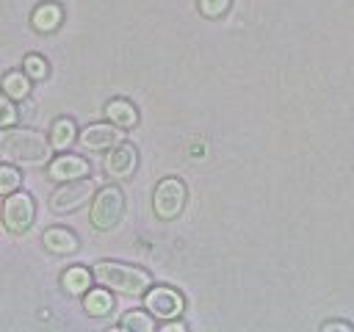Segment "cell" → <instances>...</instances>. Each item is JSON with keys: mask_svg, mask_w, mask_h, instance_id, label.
Here are the masks:
<instances>
[{"mask_svg": "<svg viewBox=\"0 0 354 332\" xmlns=\"http://www.w3.org/2000/svg\"><path fill=\"white\" fill-rule=\"evenodd\" d=\"M50 138L30 127H3L0 133V158L14 166H41L50 160Z\"/></svg>", "mask_w": 354, "mask_h": 332, "instance_id": "1", "label": "cell"}, {"mask_svg": "<svg viewBox=\"0 0 354 332\" xmlns=\"http://www.w3.org/2000/svg\"><path fill=\"white\" fill-rule=\"evenodd\" d=\"M91 277L102 288L124 293V296H144L147 288L152 285L149 271H144L138 266H130V263H119V260H100V263H94Z\"/></svg>", "mask_w": 354, "mask_h": 332, "instance_id": "2", "label": "cell"}, {"mask_svg": "<svg viewBox=\"0 0 354 332\" xmlns=\"http://www.w3.org/2000/svg\"><path fill=\"white\" fill-rule=\"evenodd\" d=\"M91 227L94 230H116L124 219V194L119 185H102L100 191H94L91 196Z\"/></svg>", "mask_w": 354, "mask_h": 332, "instance_id": "3", "label": "cell"}, {"mask_svg": "<svg viewBox=\"0 0 354 332\" xmlns=\"http://www.w3.org/2000/svg\"><path fill=\"white\" fill-rule=\"evenodd\" d=\"M188 199V188L180 177H163L152 191V210L160 221H174Z\"/></svg>", "mask_w": 354, "mask_h": 332, "instance_id": "4", "label": "cell"}, {"mask_svg": "<svg viewBox=\"0 0 354 332\" xmlns=\"http://www.w3.org/2000/svg\"><path fill=\"white\" fill-rule=\"evenodd\" d=\"M33 219H36V202H33V196L28 194V191H11V194H6V202H3V227L8 230V232H14V235H22V232H28L30 230V224H33Z\"/></svg>", "mask_w": 354, "mask_h": 332, "instance_id": "5", "label": "cell"}, {"mask_svg": "<svg viewBox=\"0 0 354 332\" xmlns=\"http://www.w3.org/2000/svg\"><path fill=\"white\" fill-rule=\"evenodd\" d=\"M97 185L94 180L86 174V177H75V180H64L53 194H50V208L55 213H72L77 208H83L91 196H94Z\"/></svg>", "mask_w": 354, "mask_h": 332, "instance_id": "6", "label": "cell"}, {"mask_svg": "<svg viewBox=\"0 0 354 332\" xmlns=\"http://www.w3.org/2000/svg\"><path fill=\"white\" fill-rule=\"evenodd\" d=\"M144 307L158 321H166V318H177L183 313L185 299H183V293H177L169 285H155V288L149 285L147 293H144Z\"/></svg>", "mask_w": 354, "mask_h": 332, "instance_id": "7", "label": "cell"}, {"mask_svg": "<svg viewBox=\"0 0 354 332\" xmlns=\"http://www.w3.org/2000/svg\"><path fill=\"white\" fill-rule=\"evenodd\" d=\"M77 141L83 144V149H94V152H108L111 147H116L119 141H124L122 127L111 124V122H97L88 124L77 133Z\"/></svg>", "mask_w": 354, "mask_h": 332, "instance_id": "8", "label": "cell"}, {"mask_svg": "<svg viewBox=\"0 0 354 332\" xmlns=\"http://www.w3.org/2000/svg\"><path fill=\"white\" fill-rule=\"evenodd\" d=\"M138 166V149L127 141H119L116 147L108 149L105 160H102V169L108 177H116V180H127Z\"/></svg>", "mask_w": 354, "mask_h": 332, "instance_id": "9", "label": "cell"}, {"mask_svg": "<svg viewBox=\"0 0 354 332\" xmlns=\"http://www.w3.org/2000/svg\"><path fill=\"white\" fill-rule=\"evenodd\" d=\"M88 160L86 158H80V155H58V158H53L50 160V169H47V174L53 177V180H75V177H86L88 174Z\"/></svg>", "mask_w": 354, "mask_h": 332, "instance_id": "10", "label": "cell"}, {"mask_svg": "<svg viewBox=\"0 0 354 332\" xmlns=\"http://www.w3.org/2000/svg\"><path fill=\"white\" fill-rule=\"evenodd\" d=\"M41 243H44V249L47 252H53V255H72V252H77V235L72 232V230H66V227H47L44 232H41Z\"/></svg>", "mask_w": 354, "mask_h": 332, "instance_id": "11", "label": "cell"}, {"mask_svg": "<svg viewBox=\"0 0 354 332\" xmlns=\"http://www.w3.org/2000/svg\"><path fill=\"white\" fill-rule=\"evenodd\" d=\"M61 22H64V8H61L58 3H53V0L36 6L33 14H30V25H33L39 33H53V30L61 28Z\"/></svg>", "mask_w": 354, "mask_h": 332, "instance_id": "12", "label": "cell"}, {"mask_svg": "<svg viewBox=\"0 0 354 332\" xmlns=\"http://www.w3.org/2000/svg\"><path fill=\"white\" fill-rule=\"evenodd\" d=\"M105 116H108L111 124H116V127H122V130L138 124V111H136V105H133L130 100H124V97L111 100V102L105 105Z\"/></svg>", "mask_w": 354, "mask_h": 332, "instance_id": "13", "label": "cell"}, {"mask_svg": "<svg viewBox=\"0 0 354 332\" xmlns=\"http://www.w3.org/2000/svg\"><path fill=\"white\" fill-rule=\"evenodd\" d=\"M91 279L94 277H91V271L86 266H72V268H66L61 274V288L66 293H72V296H83L91 288Z\"/></svg>", "mask_w": 354, "mask_h": 332, "instance_id": "14", "label": "cell"}, {"mask_svg": "<svg viewBox=\"0 0 354 332\" xmlns=\"http://www.w3.org/2000/svg\"><path fill=\"white\" fill-rule=\"evenodd\" d=\"M83 310H86L88 315H97V318L108 315V313L113 310V296H111V290H108V288H88V290L83 293Z\"/></svg>", "mask_w": 354, "mask_h": 332, "instance_id": "15", "label": "cell"}, {"mask_svg": "<svg viewBox=\"0 0 354 332\" xmlns=\"http://www.w3.org/2000/svg\"><path fill=\"white\" fill-rule=\"evenodd\" d=\"M75 138H77V124H75L69 116H61V119L53 122V127H50V144H53L55 149L72 147Z\"/></svg>", "mask_w": 354, "mask_h": 332, "instance_id": "16", "label": "cell"}, {"mask_svg": "<svg viewBox=\"0 0 354 332\" xmlns=\"http://www.w3.org/2000/svg\"><path fill=\"white\" fill-rule=\"evenodd\" d=\"M3 94L8 100H25L30 94V77L25 72H6V77H3Z\"/></svg>", "mask_w": 354, "mask_h": 332, "instance_id": "17", "label": "cell"}, {"mask_svg": "<svg viewBox=\"0 0 354 332\" xmlns=\"http://www.w3.org/2000/svg\"><path fill=\"white\" fill-rule=\"evenodd\" d=\"M119 329H127V332H152L155 329V315H149L147 310H130V313L122 315Z\"/></svg>", "mask_w": 354, "mask_h": 332, "instance_id": "18", "label": "cell"}, {"mask_svg": "<svg viewBox=\"0 0 354 332\" xmlns=\"http://www.w3.org/2000/svg\"><path fill=\"white\" fill-rule=\"evenodd\" d=\"M22 72L30 77V80H44L50 75V64L44 61V55L39 53H28L25 61H22Z\"/></svg>", "mask_w": 354, "mask_h": 332, "instance_id": "19", "label": "cell"}, {"mask_svg": "<svg viewBox=\"0 0 354 332\" xmlns=\"http://www.w3.org/2000/svg\"><path fill=\"white\" fill-rule=\"evenodd\" d=\"M19 183H22L19 169H17L14 163H0V196H6V194H11V191H17V188H19Z\"/></svg>", "mask_w": 354, "mask_h": 332, "instance_id": "20", "label": "cell"}, {"mask_svg": "<svg viewBox=\"0 0 354 332\" xmlns=\"http://www.w3.org/2000/svg\"><path fill=\"white\" fill-rule=\"evenodd\" d=\"M17 122V108H14V100H8L0 89V127H11Z\"/></svg>", "mask_w": 354, "mask_h": 332, "instance_id": "21", "label": "cell"}, {"mask_svg": "<svg viewBox=\"0 0 354 332\" xmlns=\"http://www.w3.org/2000/svg\"><path fill=\"white\" fill-rule=\"evenodd\" d=\"M230 3H232V0H199V11H202L205 17H210V19H216V17L227 14Z\"/></svg>", "mask_w": 354, "mask_h": 332, "instance_id": "22", "label": "cell"}, {"mask_svg": "<svg viewBox=\"0 0 354 332\" xmlns=\"http://www.w3.org/2000/svg\"><path fill=\"white\" fill-rule=\"evenodd\" d=\"M160 329L163 332H185V324L174 321V318H166V321H160Z\"/></svg>", "mask_w": 354, "mask_h": 332, "instance_id": "23", "label": "cell"}, {"mask_svg": "<svg viewBox=\"0 0 354 332\" xmlns=\"http://www.w3.org/2000/svg\"><path fill=\"white\" fill-rule=\"evenodd\" d=\"M321 329H324V332H329V329H343V332H351L354 326H351L348 321H324V324H321Z\"/></svg>", "mask_w": 354, "mask_h": 332, "instance_id": "24", "label": "cell"}, {"mask_svg": "<svg viewBox=\"0 0 354 332\" xmlns=\"http://www.w3.org/2000/svg\"><path fill=\"white\" fill-rule=\"evenodd\" d=\"M0 221H3V202H0Z\"/></svg>", "mask_w": 354, "mask_h": 332, "instance_id": "25", "label": "cell"}]
</instances>
